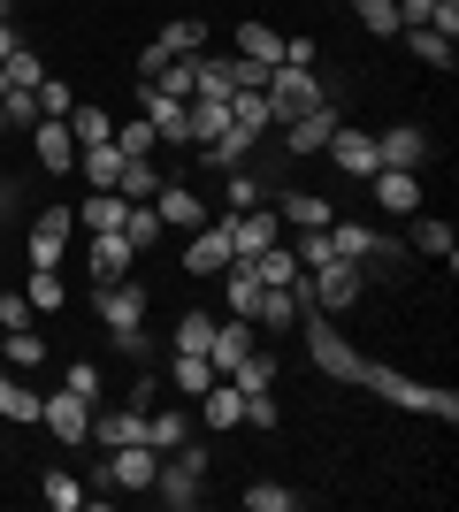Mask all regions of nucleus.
Returning a JSON list of instances; mask_svg holds the SVG:
<instances>
[{
  "instance_id": "nucleus-46",
  "label": "nucleus",
  "mask_w": 459,
  "mask_h": 512,
  "mask_svg": "<svg viewBox=\"0 0 459 512\" xmlns=\"http://www.w3.org/2000/svg\"><path fill=\"white\" fill-rule=\"evenodd\" d=\"M222 383H230V390H268V383H276V360H268V352H253V360H245V367H230Z\"/></svg>"
},
{
  "instance_id": "nucleus-56",
  "label": "nucleus",
  "mask_w": 459,
  "mask_h": 512,
  "mask_svg": "<svg viewBox=\"0 0 459 512\" xmlns=\"http://www.w3.org/2000/svg\"><path fill=\"white\" fill-rule=\"evenodd\" d=\"M284 62L291 69H314V62H322V46H314V39H284Z\"/></svg>"
},
{
  "instance_id": "nucleus-58",
  "label": "nucleus",
  "mask_w": 459,
  "mask_h": 512,
  "mask_svg": "<svg viewBox=\"0 0 459 512\" xmlns=\"http://www.w3.org/2000/svg\"><path fill=\"white\" fill-rule=\"evenodd\" d=\"M8 199H16V192H8V184H0V214H8Z\"/></svg>"
},
{
  "instance_id": "nucleus-55",
  "label": "nucleus",
  "mask_w": 459,
  "mask_h": 512,
  "mask_svg": "<svg viewBox=\"0 0 459 512\" xmlns=\"http://www.w3.org/2000/svg\"><path fill=\"white\" fill-rule=\"evenodd\" d=\"M23 321H31V299H23V291H0V329H23Z\"/></svg>"
},
{
  "instance_id": "nucleus-34",
  "label": "nucleus",
  "mask_w": 459,
  "mask_h": 512,
  "mask_svg": "<svg viewBox=\"0 0 459 512\" xmlns=\"http://www.w3.org/2000/svg\"><path fill=\"white\" fill-rule=\"evenodd\" d=\"M123 207H131L123 192H92L85 207H77V222H85L92 237H100V230H123Z\"/></svg>"
},
{
  "instance_id": "nucleus-5",
  "label": "nucleus",
  "mask_w": 459,
  "mask_h": 512,
  "mask_svg": "<svg viewBox=\"0 0 459 512\" xmlns=\"http://www.w3.org/2000/svg\"><path fill=\"white\" fill-rule=\"evenodd\" d=\"M268 107H276V123H299V115H314V107H322V77H314V69L276 62V69H268Z\"/></svg>"
},
{
  "instance_id": "nucleus-35",
  "label": "nucleus",
  "mask_w": 459,
  "mask_h": 512,
  "mask_svg": "<svg viewBox=\"0 0 459 512\" xmlns=\"http://www.w3.org/2000/svg\"><path fill=\"white\" fill-rule=\"evenodd\" d=\"M199 413H207V428H238V421H245V390L215 383L207 398H199Z\"/></svg>"
},
{
  "instance_id": "nucleus-37",
  "label": "nucleus",
  "mask_w": 459,
  "mask_h": 512,
  "mask_svg": "<svg viewBox=\"0 0 459 512\" xmlns=\"http://www.w3.org/2000/svg\"><path fill=\"white\" fill-rule=\"evenodd\" d=\"M398 39L414 46V62H429V69H452V39H444V31H429V23H414V31H398Z\"/></svg>"
},
{
  "instance_id": "nucleus-52",
  "label": "nucleus",
  "mask_w": 459,
  "mask_h": 512,
  "mask_svg": "<svg viewBox=\"0 0 459 512\" xmlns=\"http://www.w3.org/2000/svg\"><path fill=\"white\" fill-rule=\"evenodd\" d=\"M238 428H276V398H268V390H245V421Z\"/></svg>"
},
{
  "instance_id": "nucleus-53",
  "label": "nucleus",
  "mask_w": 459,
  "mask_h": 512,
  "mask_svg": "<svg viewBox=\"0 0 459 512\" xmlns=\"http://www.w3.org/2000/svg\"><path fill=\"white\" fill-rule=\"evenodd\" d=\"M69 107H77V92H69L62 77H46L39 85V115H69Z\"/></svg>"
},
{
  "instance_id": "nucleus-38",
  "label": "nucleus",
  "mask_w": 459,
  "mask_h": 512,
  "mask_svg": "<svg viewBox=\"0 0 459 512\" xmlns=\"http://www.w3.org/2000/svg\"><path fill=\"white\" fill-rule=\"evenodd\" d=\"M153 146H161V130H153L146 115H138V123H115V153H123V161H153Z\"/></svg>"
},
{
  "instance_id": "nucleus-47",
  "label": "nucleus",
  "mask_w": 459,
  "mask_h": 512,
  "mask_svg": "<svg viewBox=\"0 0 459 512\" xmlns=\"http://www.w3.org/2000/svg\"><path fill=\"white\" fill-rule=\"evenodd\" d=\"M299 505V490H284V482H253L245 490V512H291Z\"/></svg>"
},
{
  "instance_id": "nucleus-13",
  "label": "nucleus",
  "mask_w": 459,
  "mask_h": 512,
  "mask_svg": "<svg viewBox=\"0 0 459 512\" xmlns=\"http://www.w3.org/2000/svg\"><path fill=\"white\" fill-rule=\"evenodd\" d=\"M69 230H77V214H69V207H46L39 222H31V245H23V253H31V268H62Z\"/></svg>"
},
{
  "instance_id": "nucleus-4",
  "label": "nucleus",
  "mask_w": 459,
  "mask_h": 512,
  "mask_svg": "<svg viewBox=\"0 0 459 512\" xmlns=\"http://www.w3.org/2000/svg\"><path fill=\"white\" fill-rule=\"evenodd\" d=\"M199 482H207V451H199L192 436H184L176 451H161V474H153V497H161L169 512H192V505H199Z\"/></svg>"
},
{
  "instance_id": "nucleus-15",
  "label": "nucleus",
  "mask_w": 459,
  "mask_h": 512,
  "mask_svg": "<svg viewBox=\"0 0 459 512\" xmlns=\"http://www.w3.org/2000/svg\"><path fill=\"white\" fill-rule=\"evenodd\" d=\"M375 161H383V169H421V161H429V130L421 123H391L383 138H375Z\"/></svg>"
},
{
  "instance_id": "nucleus-8",
  "label": "nucleus",
  "mask_w": 459,
  "mask_h": 512,
  "mask_svg": "<svg viewBox=\"0 0 459 512\" xmlns=\"http://www.w3.org/2000/svg\"><path fill=\"white\" fill-rule=\"evenodd\" d=\"M39 428L54 436V444H85L92 436V406L77 398V390H46L39 398Z\"/></svg>"
},
{
  "instance_id": "nucleus-17",
  "label": "nucleus",
  "mask_w": 459,
  "mask_h": 512,
  "mask_svg": "<svg viewBox=\"0 0 459 512\" xmlns=\"http://www.w3.org/2000/svg\"><path fill=\"white\" fill-rule=\"evenodd\" d=\"M253 352H261V344H253V321H245V314L215 321V344H207V360H215V375H230V367H245V360H253Z\"/></svg>"
},
{
  "instance_id": "nucleus-24",
  "label": "nucleus",
  "mask_w": 459,
  "mask_h": 512,
  "mask_svg": "<svg viewBox=\"0 0 459 512\" xmlns=\"http://www.w3.org/2000/svg\"><path fill=\"white\" fill-rule=\"evenodd\" d=\"M253 321H261V329H299V299H291V283H261Z\"/></svg>"
},
{
  "instance_id": "nucleus-43",
  "label": "nucleus",
  "mask_w": 459,
  "mask_h": 512,
  "mask_svg": "<svg viewBox=\"0 0 459 512\" xmlns=\"http://www.w3.org/2000/svg\"><path fill=\"white\" fill-rule=\"evenodd\" d=\"M352 16H360V31H375V39H398V0H352Z\"/></svg>"
},
{
  "instance_id": "nucleus-49",
  "label": "nucleus",
  "mask_w": 459,
  "mask_h": 512,
  "mask_svg": "<svg viewBox=\"0 0 459 512\" xmlns=\"http://www.w3.org/2000/svg\"><path fill=\"white\" fill-rule=\"evenodd\" d=\"M215 344V314H184L176 321V352H207Z\"/></svg>"
},
{
  "instance_id": "nucleus-36",
  "label": "nucleus",
  "mask_w": 459,
  "mask_h": 512,
  "mask_svg": "<svg viewBox=\"0 0 459 512\" xmlns=\"http://www.w3.org/2000/svg\"><path fill=\"white\" fill-rule=\"evenodd\" d=\"M69 138H77V146H108L115 115H108V107H69Z\"/></svg>"
},
{
  "instance_id": "nucleus-9",
  "label": "nucleus",
  "mask_w": 459,
  "mask_h": 512,
  "mask_svg": "<svg viewBox=\"0 0 459 512\" xmlns=\"http://www.w3.org/2000/svg\"><path fill=\"white\" fill-rule=\"evenodd\" d=\"M153 474H161V451L153 444H115L108 459H100V482H108V490H153Z\"/></svg>"
},
{
  "instance_id": "nucleus-7",
  "label": "nucleus",
  "mask_w": 459,
  "mask_h": 512,
  "mask_svg": "<svg viewBox=\"0 0 459 512\" xmlns=\"http://www.w3.org/2000/svg\"><path fill=\"white\" fill-rule=\"evenodd\" d=\"M230 260H238V253H230V214H222V222H199L192 245H184V276L207 283V276H222Z\"/></svg>"
},
{
  "instance_id": "nucleus-18",
  "label": "nucleus",
  "mask_w": 459,
  "mask_h": 512,
  "mask_svg": "<svg viewBox=\"0 0 459 512\" xmlns=\"http://www.w3.org/2000/svg\"><path fill=\"white\" fill-rule=\"evenodd\" d=\"M153 214H161V230H199V222H207L199 192H192V184H176V176H161V192H153Z\"/></svg>"
},
{
  "instance_id": "nucleus-28",
  "label": "nucleus",
  "mask_w": 459,
  "mask_h": 512,
  "mask_svg": "<svg viewBox=\"0 0 459 512\" xmlns=\"http://www.w3.org/2000/svg\"><path fill=\"white\" fill-rule=\"evenodd\" d=\"M414 253H429V260H444V268H452V253H459L452 222H437V214H414Z\"/></svg>"
},
{
  "instance_id": "nucleus-45",
  "label": "nucleus",
  "mask_w": 459,
  "mask_h": 512,
  "mask_svg": "<svg viewBox=\"0 0 459 512\" xmlns=\"http://www.w3.org/2000/svg\"><path fill=\"white\" fill-rule=\"evenodd\" d=\"M115 192H123V199H153V192H161V169H153V161H123Z\"/></svg>"
},
{
  "instance_id": "nucleus-41",
  "label": "nucleus",
  "mask_w": 459,
  "mask_h": 512,
  "mask_svg": "<svg viewBox=\"0 0 459 512\" xmlns=\"http://www.w3.org/2000/svg\"><path fill=\"white\" fill-rule=\"evenodd\" d=\"M222 130H230V100H192V146H207Z\"/></svg>"
},
{
  "instance_id": "nucleus-14",
  "label": "nucleus",
  "mask_w": 459,
  "mask_h": 512,
  "mask_svg": "<svg viewBox=\"0 0 459 512\" xmlns=\"http://www.w3.org/2000/svg\"><path fill=\"white\" fill-rule=\"evenodd\" d=\"M131 260H138L131 237H123V230H100V237H92V253H85L92 291H100V283H123V276H131Z\"/></svg>"
},
{
  "instance_id": "nucleus-1",
  "label": "nucleus",
  "mask_w": 459,
  "mask_h": 512,
  "mask_svg": "<svg viewBox=\"0 0 459 512\" xmlns=\"http://www.w3.org/2000/svg\"><path fill=\"white\" fill-rule=\"evenodd\" d=\"M360 390H375V398H391V406H406V413H429V421H459L452 390L414 383V375H398V367H383V360H360Z\"/></svg>"
},
{
  "instance_id": "nucleus-29",
  "label": "nucleus",
  "mask_w": 459,
  "mask_h": 512,
  "mask_svg": "<svg viewBox=\"0 0 459 512\" xmlns=\"http://www.w3.org/2000/svg\"><path fill=\"white\" fill-rule=\"evenodd\" d=\"M238 54L245 62H284V31H268V23H238Z\"/></svg>"
},
{
  "instance_id": "nucleus-19",
  "label": "nucleus",
  "mask_w": 459,
  "mask_h": 512,
  "mask_svg": "<svg viewBox=\"0 0 459 512\" xmlns=\"http://www.w3.org/2000/svg\"><path fill=\"white\" fill-rule=\"evenodd\" d=\"M368 192L383 199V214H421V169H375Z\"/></svg>"
},
{
  "instance_id": "nucleus-31",
  "label": "nucleus",
  "mask_w": 459,
  "mask_h": 512,
  "mask_svg": "<svg viewBox=\"0 0 459 512\" xmlns=\"http://www.w3.org/2000/svg\"><path fill=\"white\" fill-rule=\"evenodd\" d=\"M0 337H8V344H0V360H16V375H23V367H46V337L31 329V321H23V329H0Z\"/></svg>"
},
{
  "instance_id": "nucleus-20",
  "label": "nucleus",
  "mask_w": 459,
  "mask_h": 512,
  "mask_svg": "<svg viewBox=\"0 0 459 512\" xmlns=\"http://www.w3.org/2000/svg\"><path fill=\"white\" fill-rule=\"evenodd\" d=\"M85 444H100V451H115V444H146V413H138V406L92 413V436H85Z\"/></svg>"
},
{
  "instance_id": "nucleus-26",
  "label": "nucleus",
  "mask_w": 459,
  "mask_h": 512,
  "mask_svg": "<svg viewBox=\"0 0 459 512\" xmlns=\"http://www.w3.org/2000/svg\"><path fill=\"white\" fill-rule=\"evenodd\" d=\"M77 176H85V184H100V192H115V176H123L115 138H108V146H77Z\"/></svg>"
},
{
  "instance_id": "nucleus-54",
  "label": "nucleus",
  "mask_w": 459,
  "mask_h": 512,
  "mask_svg": "<svg viewBox=\"0 0 459 512\" xmlns=\"http://www.w3.org/2000/svg\"><path fill=\"white\" fill-rule=\"evenodd\" d=\"M153 398H161V375H153V367H138V383H131V398H123V406L153 413Z\"/></svg>"
},
{
  "instance_id": "nucleus-51",
  "label": "nucleus",
  "mask_w": 459,
  "mask_h": 512,
  "mask_svg": "<svg viewBox=\"0 0 459 512\" xmlns=\"http://www.w3.org/2000/svg\"><path fill=\"white\" fill-rule=\"evenodd\" d=\"M62 390H77V398H85V406H100V367H92V360L62 367Z\"/></svg>"
},
{
  "instance_id": "nucleus-32",
  "label": "nucleus",
  "mask_w": 459,
  "mask_h": 512,
  "mask_svg": "<svg viewBox=\"0 0 459 512\" xmlns=\"http://www.w3.org/2000/svg\"><path fill=\"white\" fill-rule=\"evenodd\" d=\"M153 46H161V54H207V23L176 16V23H161V39H153Z\"/></svg>"
},
{
  "instance_id": "nucleus-44",
  "label": "nucleus",
  "mask_w": 459,
  "mask_h": 512,
  "mask_svg": "<svg viewBox=\"0 0 459 512\" xmlns=\"http://www.w3.org/2000/svg\"><path fill=\"white\" fill-rule=\"evenodd\" d=\"M222 199H230V214H245V207H261V176H245V169H222Z\"/></svg>"
},
{
  "instance_id": "nucleus-42",
  "label": "nucleus",
  "mask_w": 459,
  "mask_h": 512,
  "mask_svg": "<svg viewBox=\"0 0 459 512\" xmlns=\"http://www.w3.org/2000/svg\"><path fill=\"white\" fill-rule=\"evenodd\" d=\"M123 237H131L138 253H146L153 237H161V214H153V199H131V207H123Z\"/></svg>"
},
{
  "instance_id": "nucleus-50",
  "label": "nucleus",
  "mask_w": 459,
  "mask_h": 512,
  "mask_svg": "<svg viewBox=\"0 0 459 512\" xmlns=\"http://www.w3.org/2000/svg\"><path fill=\"white\" fill-rule=\"evenodd\" d=\"M253 268H261V283H291V276H299V253H291V245H268Z\"/></svg>"
},
{
  "instance_id": "nucleus-57",
  "label": "nucleus",
  "mask_w": 459,
  "mask_h": 512,
  "mask_svg": "<svg viewBox=\"0 0 459 512\" xmlns=\"http://www.w3.org/2000/svg\"><path fill=\"white\" fill-rule=\"evenodd\" d=\"M16 46H23V39H16V23H0V69H8V54H16Z\"/></svg>"
},
{
  "instance_id": "nucleus-40",
  "label": "nucleus",
  "mask_w": 459,
  "mask_h": 512,
  "mask_svg": "<svg viewBox=\"0 0 459 512\" xmlns=\"http://www.w3.org/2000/svg\"><path fill=\"white\" fill-rule=\"evenodd\" d=\"M184 436H192V421H184L176 406H169V413H146V444H153V451H176Z\"/></svg>"
},
{
  "instance_id": "nucleus-30",
  "label": "nucleus",
  "mask_w": 459,
  "mask_h": 512,
  "mask_svg": "<svg viewBox=\"0 0 459 512\" xmlns=\"http://www.w3.org/2000/svg\"><path fill=\"white\" fill-rule=\"evenodd\" d=\"M245 153H253V130H222V138H207V146H199V161H207V169H238Z\"/></svg>"
},
{
  "instance_id": "nucleus-22",
  "label": "nucleus",
  "mask_w": 459,
  "mask_h": 512,
  "mask_svg": "<svg viewBox=\"0 0 459 512\" xmlns=\"http://www.w3.org/2000/svg\"><path fill=\"white\" fill-rule=\"evenodd\" d=\"M268 207H276V222H291V230H329V222H337V207L314 199V192H276Z\"/></svg>"
},
{
  "instance_id": "nucleus-3",
  "label": "nucleus",
  "mask_w": 459,
  "mask_h": 512,
  "mask_svg": "<svg viewBox=\"0 0 459 512\" xmlns=\"http://www.w3.org/2000/svg\"><path fill=\"white\" fill-rule=\"evenodd\" d=\"M299 329H306V360L322 367L329 383H360V360H368V352L337 329V314H299Z\"/></svg>"
},
{
  "instance_id": "nucleus-16",
  "label": "nucleus",
  "mask_w": 459,
  "mask_h": 512,
  "mask_svg": "<svg viewBox=\"0 0 459 512\" xmlns=\"http://www.w3.org/2000/svg\"><path fill=\"white\" fill-rule=\"evenodd\" d=\"M322 153H329V161H337L345 176H360V184L383 169V161H375V138H368V130H345V123L329 130V146H322Z\"/></svg>"
},
{
  "instance_id": "nucleus-48",
  "label": "nucleus",
  "mask_w": 459,
  "mask_h": 512,
  "mask_svg": "<svg viewBox=\"0 0 459 512\" xmlns=\"http://www.w3.org/2000/svg\"><path fill=\"white\" fill-rule=\"evenodd\" d=\"M0 77H8V85H31V92H39V85H46V62H39V54H31V46H16Z\"/></svg>"
},
{
  "instance_id": "nucleus-23",
  "label": "nucleus",
  "mask_w": 459,
  "mask_h": 512,
  "mask_svg": "<svg viewBox=\"0 0 459 512\" xmlns=\"http://www.w3.org/2000/svg\"><path fill=\"white\" fill-rule=\"evenodd\" d=\"M329 130H337V107H314V115H299V123H284V153H299V161H306V153H322L329 146Z\"/></svg>"
},
{
  "instance_id": "nucleus-6",
  "label": "nucleus",
  "mask_w": 459,
  "mask_h": 512,
  "mask_svg": "<svg viewBox=\"0 0 459 512\" xmlns=\"http://www.w3.org/2000/svg\"><path fill=\"white\" fill-rule=\"evenodd\" d=\"M322 237H329V253H337V260H360V268H391V260L406 253V245H391V237H375L368 222H329Z\"/></svg>"
},
{
  "instance_id": "nucleus-10",
  "label": "nucleus",
  "mask_w": 459,
  "mask_h": 512,
  "mask_svg": "<svg viewBox=\"0 0 459 512\" xmlns=\"http://www.w3.org/2000/svg\"><path fill=\"white\" fill-rule=\"evenodd\" d=\"M268 245H284V222H276V207H245V214H230V253L238 260H261Z\"/></svg>"
},
{
  "instance_id": "nucleus-21",
  "label": "nucleus",
  "mask_w": 459,
  "mask_h": 512,
  "mask_svg": "<svg viewBox=\"0 0 459 512\" xmlns=\"http://www.w3.org/2000/svg\"><path fill=\"white\" fill-rule=\"evenodd\" d=\"M215 383H222V375H215L207 352H169V390H176V398H207Z\"/></svg>"
},
{
  "instance_id": "nucleus-11",
  "label": "nucleus",
  "mask_w": 459,
  "mask_h": 512,
  "mask_svg": "<svg viewBox=\"0 0 459 512\" xmlns=\"http://www.w3.org/2000/svg\"><path fill=\"white\" fill-rule=\"evenodd\" d=\"M31 153H39V169H46V176H69V169H77L69 115H39V123H31Z\"/></svg>"
},
{
  "instance_id": "nucleus-25",
  "label": "nucleus",
  "mask_w": 459,
  "mask_h": 512,
  "mask_svg": "<svg viewBox=\"0 0 459 512\" xmlns=\"http://www.w3.org/2000/svg\"><path fill=\"white\" fill-rule=\"evenodd\" d=\"M222 299H230V314L253 321V299H261V268H253V260H230V268H222Z\"/></svg>"
},
{
  "instance_id": "nucleus-33",
  "label": "nucleus",
  "mask_w": 459,
  "mask_h": 512,
  "mask_svg": "<svg viewBox=\"0 0 459 512\" xmlns=\"http://www.w3.org/2000/svg\"><path fill=\"white\" fill-rule=\"evenodd\" d=\"M230 123L253 130V138H261V130H276V107H268V92H230Z\"/></svg>"
},
{
  "instance_id": "nucleus-27",
  "label": "nucleus",
  "mask_w": 459,
  "mask_h": 512,
  "mask_svg": "<svg viewBox=\"0 0 459 512\" xmlns=\"http://www.w3.org/2000/svg\"><path fill=\"white\" fill-rule=\"evenodd\" d=\"M23 299H31V314H62V306H69V283H62V268H31Z\"/></svg>"
},
{
  "instance_id": "nucleus-39",
  "label": "nucleus",
  "mask_w": 459,
  "mask_h": 512,
  "mask_svg": "<svg viewBox=\"0 0 459 512\" xmlns=\"http://www.w3.org/2000/svg\"><path fill=\"white\" fill-rule=\"evenodd\" d=\"M39 497H46L54 512H77V505H85V490H77V474H69V467H46V474H39Z\"/></svg>"
},
{
  "instance_id": "nucleus-12",
  "label": "nucleus",
  "mask_w": 459,
  "mask_h": 512,
  "mask_svg": "<svg viewBox=\"0 0 459 512\" xmlns=\"http://www.w3.org/2000/svg\"><path fill=\"white\" fill-rule=\"evenodd\" d=\"M138 115H146L169 146H192V100H169V92H153V85H138Z\"/></svg>"
},
{
  "instance_id": "nucleus-2",
  "label": "nucleus",
  "mask_w": 459,
  "mask_h": 512,
  "mask_svg": "<svg viewBox=\"0 0 459 512\" xmlns=\"http://www.w3.org/2000/svg\"><path fill=\"white\" fill-rule=\"evenodd\" d=\"M92 306H100V321H108V337L123 360H146V283H100L92 291Z\"/></svg>"
}]
</instances>
